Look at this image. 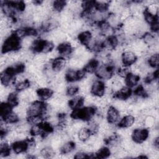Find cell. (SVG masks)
<instances>
[{
  "label": "cell",
  "mask_w": 159,
  "mask_h": 159,
  "mask_svg": "<svg viewBox=\"0 0 159 159\" xmlns=\"http://www.w3.org/2000/svg\"><path fill=\"white\" fill-rule=\"evenodd\" d=\"M150 129L144 127H135L131 131L130 139L137 144H142L149 139Z\"/></svg>",
  "instance_id": "5"
},
{
  "label": "cell",
  "mask_w": 159,
  "mask_h": 159,
  "mask_svg": "<svg viewBox=\"0 0 159 159\" xmlns=\"http://www.w3.org/2000/svg\"><path fill=\"white\" fill-rule=\"evenodd\" d=\"M145 60L148 66L152 69H158L159 65V57L158 53H155L146 56Z\"/></svg>",
  "instance_id": "22"
},
{
  "label": "cell",
  "mask_w": 159,
  "mask_h": 159,
  "mask_svg": "<svg viewBox=\"0 0 159 159\" xmlns=\"http://www.w3.org/2000/svg\"><path fill=\"white\" fill-rule=\"evenodd\" d=\"M39 155L42 158H55L56 155V150H55L51 146H44L39 149Z\"/></svg>",
  "instance_id": "24"
},
{
  "label": "cell",
  "mask_w": 159,
  "mask_h": 159,
  "mask_svg": "<svg viewBox=\"0 0 159 159\" xmlns=\"http://www.w3.org/2000/svg\"><path fill=\"white\" fill-rule=\"evenodd\" d=\"M21 49V39L14 31L2 42L1 54H7L11 52H18Z\"/></svg>",
  "instance_id": "2"
},
{
  "label": "cell",
  "mask_w": 159,
  "mask_h": 159,
  "mask_svg": "<svg viewBox=\"0 0 159 159\" xmlns=\"http://www.w3.org/2000/svg\"><path fill=\"white\" fill-rule=\"evenodd\" d=\"M56 49L58 52L60 57H61L66 59H70L72 57L74 48L71 45L69 42L66 41L58 44Z\"/></svg>",
  "instance_id": "10"
},
{
  "label": "cell",
  "mask_w": 159,
  "mask_h": 159,
  "mask_svg": "<svg viewBox=\"0 0 159 159\" xmlns=\"http://www.w3.org/2000/svg\"><path fill=\"white\" fill-rule=\"evenodd\" d=\"M98 111V107L94 106H85L71 110L70 117L73 120H81L88 122L91 120Z\"/></svg>",
  "instance_id": "1"
},
{
  "label": "cell",
  "mask_w": 159,
  "mask_h": 159,
  "mask_svg": "<svg viewBox=\"0 0 159 159\" xmlns=\"http://www.w3.org/2000/svg\"><path fill=\"white\" fill-rule=\"evenodd\" d=\"M139 57L130 49L124 50L120 56V62L122 66L131 67L135 64Z\"/></svg>",
  "instance_id": "9"
},
{
  "label": "cell",
  "mask_w": 159,
  "mask_h": 159,
  "mask_svg": "<svg viewBox=\"0 0 159 159\" xmlns=\"http://www.w3.org/2000/svg\"><path fill=\"white\" fill-rule=\"evenodd\" d=\"M143 126L148 129H152L154 127H158V119L151 115H146L142 121Z\"/></svg>",
  "instance_id": "25"
},
{
  "label": "cell",
  "mask_w": 159,
  "mask_h": 159,
  "mask_svg": "<svg viewBox=\"0 0 159 159\" xmlns=\"http://www.w3.org/2000/svg\"><path fill=\"white\" fill-rule=\"evenodd\" d=\"M39 100L45 101L50 100L55 94L54 90L48 86L39 87L35 89Z\"/></svg>",
  "instance_id": "13"
},
{
  "label": "cell",
  "mask_w": 159,
  "mask_h": 159,
  "mask_svg": "<svg viewBox=\"0 0 159 159\" xmlns=\"http://www.w3.org/2000/svg\"><path fill=\"white\" fill-rule=\"evenodd\" d=\"M92 135V133L89 130V129L85 125L84 127L80 129L75 134V137L77 139V140L80 142H86L90 136Z\"/></svg>",
  "instance_id": "20"
},
{
  "label": "cell",
  "mask_w": 159,
  "mask_h": 159,
  "mask_svg": "<svg viewBox=\"0 0 159 159\" xmlns=\"http://www.w3.org/2000/svg\"><path fill=\"white\" fill-rule=\"evenodd\" d=\"M106 88L107 86L104 81L99 79L94 80L91 84L90 94L98 98L103 97L106 94Z\"/></svg>",
  "instance_id": "7"
},
{
  "label": "cell",
  "mask_w": 159,
  "mask_h": 159,
  "mask_svg": "<svg viewBox=\"0 0 159 159\" xmlns=\"http://www.w3.org/2000/svg\"><path fill=\"white\" fill-rule=\"evenodd\" d=\"M132 95V89L126 86H123L119 91L112 94V99L127 101Z\"/></svg>",
  "instance_id": "16"
},
{
  "label": "cell",
  "mask_w": 159,
  "mask_h": 159,
  "mask_svg": "<svg viewBox=\"0 0 159 159\" xmlns=\"http://www.w3.org/2000/svg\"><path fill=\"white\" fill-rule=\"evenodd\" d=\"M12 152L16 155L27 153L30 148V138L24 140H17L11 144Z\"/></svg>",
  "instance_id": "6"
},
{
  "label": "cell",
  "mask_w": 159,
  "mask_h": 159,
  "mask_svg": "<svg viewBox=\"0 0 159 159\" xmlns=\"http://www.w3.org/2000/svg\"><path fill=\"white\" fill-rule=\"evenodd\" d=\"M94 157L96 158H107L112 155L111 150L110 148L107 146H102L98 150L94 152Z\"/></svg>",
  "instance_id": "23"
},
{
  "label": "cell",
  "mask_w": 159,
  "mask_h": 159,
  "mask_svg": "<svg viewBox=\"0 0 159 159\" xmlns=\"http://www.w3.org/2000/svg\"><path fill=\"white\" fill-rule=\"evenodd\" d=\"M14 107L7 102H1L0 106V114L1 118H4L13 111Z\"/></svg>",
  "instance_id": "28"
},
{
  "label": "cell",
  "mask_w": 159,
  "mask_h": 159,
  "mask_svg": "<svg viewBox=\"0 0 159 159\" xmlns=\"http://www.w3.org/2000/svg\"><path fill=\"white\" fill-rule=\"evenodd\" d=\"M120 114V112L117 109L110 104L106 109L105 119L108 124L116 126L117 122L121 117Z\"/></svg>",
  "instance_id": "8"
},
{
  "label": "cell",
  "mask_w": 159,
  "mask_h": 159,
  "mask_svg": "<svg viewBox=\"0 0 159 159\" xmlns=\"http://www.w3.org/2000/svg\"><path fill=\"white\" fill-rule=\"evenodd\" d=\"M76 148V143L73 140H69L65 142L60 148L59 154L61 156L68 155L71 154Z\"/></svg>",
  "instance_id": "17"
},
{
  "label": "cell",
  "mask_w": 159,
  "mask_h": 159,
  "mask_svg": "<svg viewBox=\"0 0 159 159\" xmlns=\"http://www.w3.org/2000/svg\"><path fill=\"white\" fill-rule=\"evenodd\" d=\"M11 144L6 140H1L0 145V157L1 158H9L12 152Z\"/></svg>",
  "instance_id": "21"
},
{
  "label": "cell",
  "mask_w": 159,
  "mask_h": 159,
  "mask_svg": "<svg viewBox=\"0 0 159 159\" xmlns=\"http://www.w3.org/2000/svg\"><path fill=\"white\" fill-rule=\"evenodd\" d=\"M67 7V1H52V11L53 12L60 14Z\"/></svg>",
  "instance_id": "26"
},
{
  "label": "cell",
  "mask_w": 159,
  "mask_h": 159,
  "mask_svg": "<svg viewBox=\"0 0 159 159\" xmlns=\"http://www.w3.org/2000/svg\"><path fill=\"white\" fill-rule=\"evenodd\" d=\"M67 105L71 110L83 107L84 105V96L79 94L68 100Z\"/></svg>",
  "instance_id": "18"
},
{
  "label": "cell",
  "mask_w": 159,
  "mask_h": 159,
  "mask_svg": "<svg viewBox=\"0 0 159 159\" xmlns=\"http://www.w3.org/2000/svg\"><path fill=\"white\" fill-rule=\"evenodd\" d=\"M80 94V87L78 84L75 83H70L69 85H67L65 96L67 97L73 98Z\"/></svg>",
  "instance_id": "27"
},
{
  "label": "cell",
  "mask_w": 159,
  "mask_h": 159,
  "mask_svg": "<svg viewBox=\"0 0 159 159\" xmlns=\"http://www.w3.org/2000/svg\"><path fill=\"white\" fill-rule=\"evenodd\" d=\"M140 79H141L140 75L130 71L124 78V84L125 86L130 88L136 87L138 84H139Z\"/></svg>",
  "instance_id": "15"
},
{
  "label": "cell",
  "mask_w": 159,
  "mask_h": 159,
  "mask_svg": "<svg viewBox=\"0 0 159 159\" xmlns=\"http://www.w3.org/2000/svg\"><path fill=\"white\" fill-rule=\"evenodd\" d=\"M6 101L11 104L13 107L17 106L20 102L18 93H16L15 91H11L7 96Z\"/></svg>",
  "instance_id": "29"
},
{
  "label": "cell",
  "mask_w": 159,
  "mask_h": 159,
  "mask_svg": "<svg viewBox=\"0 0 159 159\" xmlns=\"http://www.w3.org/2000/svg\"><path fill=\"white\" fill-rule=\"evenodd\" d=\"M94 38V35L91 30H83L76 35V39L80 45L86 47Z\"/></svg>",
  "instance_id": "14"
},
{
  "label": "cell",
  "mask_w": 159,
  "mask_h": 159,
  "mask_svg": "<svg viewBox=\"0 0 159 159\" xmlns=\"http://www.w3.org/2000/svg\"><path fill=\"white\" fill-rule=\"evenodd\" d=\"M99 65L100 61L97 58H92L84 65L83 69L87 75H91L95 73Z\"/></svg>",
  "instance_id": "19"
},
{
  "label": "cell",
  "mask_w": 159,
  "mask_h": 159,
  "mask_svg": "<svg viewBox=\"0 0 159 159\" xmlns=\"http://www.w3.org/2000/svg\"><path fill=\"white\" fill-rule=\"evenodd\" d=\"M87 74L83 68L73 69L68 68L64 73L65 80L66 83H75L83 80Z\"/></svg>",
  "instance_id": "4"
},
{
  "label": "cell",
  "mask_w": 159,
  "mask_h": 159,
  "mask_svg": "<svg viewBox=\"0 0 159 159\" xmlns=\"http://www.w3.org/2000/svg\"><path fill=\"white\" fill-rule=\"evenodd\" d=\"M135 116L130 113H126L119 119L116 127L120 129H130L134 126L135 123Z\"/></svg>",
  "instance_id": "12"
},
{
  "label": "cell",
  "mask_w": 159,
  "mask_h": 159,
  "mask_svg": "<svg viewBox=\"0 0 159 159\" xmlns=\"http://www.w3.org/2000/svg\"><path fill=\"white\" fill-rule=\"evenodd\" d=\"M117 70V67L111 61L107 63H102L99 65L95 71V76L102 81H109L114 76L115 71Z\"/></svg>",
  "instance_id": "3"
},
{
  "label": "cell",
  "mask_w": 159,
  "mask_h": 159,
  "mask_svg": "<svg viewBox=\"0 0 159 159\" xmlns=\"http://www.w3.org/2000/svg\"><path fill=\"white\" fill-rule=\"evenodd\" d=\"M49 63L52 71L57 74L63 72L68 65V61L66 58L61 57H58L52 60L49 61Z\"/></svg>",
  "instance_id": "11"
}]
</instances>
